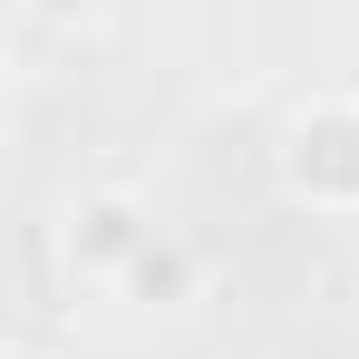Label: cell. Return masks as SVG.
<instances>
[{
	"label": "cell",
	"instance_id": "obj_2",
	"mask_svg": "<svg viewBox=\"0 0 359 359\" xmlns=\"http://www.w3.org/2000/svg\"><path fill=\"white\" fill-rule=\"evenodd\" d=\"M126 243H136V214L126 204H97L88 214V252H126Z\"/></svg>",
	"mask_w": 359,
	"mask_h": 359
},
{
	"label": "cell",
	"instance_id": "obj_1",
	"mask_svg": "<svg viewBox=\"0 0 359 359\" xmlns=\"http://www.w3.org/2000/svg\"><path fill=\"white\" fill-rule=\"evenodd\" d=\"M301 184H359V126L350 117H320L301 136Z\"/></svg>",
	"mask_w": 359,
	"mask_h": 359
}]
</instances>
